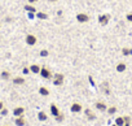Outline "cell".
Instances as JSON below:
<instances>
[{
	"label": "cell",
	"mask_w": 132,
	"mask_h": 126,
	"mask_svg": "<svg viewBox=\"0 0 132 126\" xmlns=\"http://www.w3.org/2000/svg\"><path fill=\"white\" fill-rule=\"evenodd\" d=\"M113 126H118V125H113Z\"/></svg>",
	"instance_id": "cell-32"
},
{
	"label": "cell",
	"mask_w": 132,
	"mask_h": 126,
	"mask_svg": "<svg viewBox=\"0 0 132 126\" xmlns=\"http://www.w3.org/2000/svg\"><path fill=\"white\" fill-rule=\"evenodd\" d=\"M124 126H131V125L129 123H124Z\"/></svg>",
	"instance_id": "cell-30"
},
{
	"label": "cell",
	"mask_w": 132,
	"mask_h": 126,
	"mask_svg": "<svg viewBox=\"0 0 132 126\" xmlns=\"http://www.w3.org/2000/svg\"><path fill=\"white\" fill-rule=\"evenodd\" d=\"M0 112H2V114H3V116H7V114H8V109H7V108H3Z\"/></svg>",
	"instance_id": "cell-26"
},
{
	"label": "cell",
	"mask_w": 132,
	"mask_h": 126,
	"mask_svg": "<svg viewBox=\"0 0 132 126\" xmlns=\"http://www.w3.org/2000/svg\"><path fill=\"white\" fill-rule=\"evenodd\" d=\"M56 121H58V122H61V121H63V114L62 113H60L57 117H56Z\"/></svg>",
	"instance_id": "cell-23"
},
{
	"label": "cell",
	"mask_w": 132,
	"mask_h": 126,
	"mask_svg": "<svg viewBox=\"0 0 132 126\" xmlns=\"http://www.w3.org/2000/svg\"><path fill=\"white\" fill-rule=\"evenodd\" d=\"M84 112H86V116H87V118H88V120H92V121H93V120H96V114H95L89 108H87Z\"/></svg>",
	"instance_id": "cell-11"
},
{
	"label": "cell",
	"mask_w": 132,
	"mask_h": 126,
	"mask_svg": "<svg viewBox=\"0 0 132 126\" xmlns=\"http://www.w3.org/2000/svg\"><path fill=\"white\" fill-rule=\"evenodd\" d=\"M40 69H42V68H40L38 64H32V65L30 66V72L34 73V74H39V73H40Z\"/></svg>",
	"instance_id": "cell-10"
},
{
	"label": "cell",
	"mask_w": 132,
	"mask_h": 126,
	"mask_svg": "<svg viewBox=\"0 0 132 126\" xmlns=\"http://www.w3.org/2000/svg\"><path fill=\"white\" fill-rule=\"evenodd\" d=\"M30 72V68H23V74H27Z\"/></svg>",
	"instance_id": "cell-27"
},
{
	"label": "cell",
	"mask_w": 132,
	"mask_h": 126,
	"mask_svg": "<svg viewBox=\"0 0 132 126\" xmlns=\"http://www.w3.org/2000/svg\"><path fill=\"white\" fill-rule=\"evenodd\" d=\"M2 78H3V79H5V81H7V79H9V78H11V73H9V72H7V70H3V72H2Z\"/></svg>",
	"instance_id": "cell-20"
},
{
	"label": "cell",
	"mask_w": 132,
	"mask_h": 126,
	"mask_svg": "<svg viewBox=\"0 0 132 126\" xmlns=\"http://www.w3.org/2000/svg\"><path fill=\"white\" fill-rule=\"evenodd\" d=\"M70 110H71L73 113H80V112L83 110V107H82L80 103H73L71 107H70Z\"/></svg>",
	"instance_id": "cell-4"
},
{
	"label": "cell",
	"mask_w": 132,
	"mask_h": 126,
	"mask_svg": "<svg viewBox=\"0 0 132 126\" xmlns=\"http://www.w3.org/2000/svg\"><path fill=\"white\" fill-rule=\"evenodd\" d=\"M77 21L80 22V24H86V22L89 21V16L86 14V13H79V14H77Z\"/></svg>",
	"instance_id": "cell-3"
},
{
	"label": "cell",
	"mask_w": 132,
	"mask_h": 126,
	"mask_svg": "<svg viewBox=\"0 0 132 126\" xmlns=\"http://www.w3.org/2000/svg\"><path fill=\"white\" fill-rule=\"evenodd\" d=\"M126 18H127L128 22H132V13H128V14L126 16Z\"/></svg>",
	"instance_id": "cell-25"
},
{
	"label": "cell",
	"mask_w": 132,
	"mask_h": 126,
	"mask_svg": "<svg viewBox=\"0 0 132 126\" xmlns=\"http://www.w3.org/2000/svg\"><path fill=\"white\" fill-rule=\"evenodd\" d=\"M44 79H51L53 76H52V72L47 68V66H42V69H40V73H39Z\"/></svg>",
	"instance_id": "cell-1"
},
{
	"label": "cell",
	"mask_w": 132,
	"mask_h": 126,
	"mask_svg": "<svg viewBox=\"0 0 132 126\" xmlns=\"http://www.w3.org/2000/svg\"><path fill=\"white\" fill-rule=\"evenodd\" d=\"M63 83V74L61 73H57L53 76V85L54 86H61Z\"/></svg>",
	"instance_id": "cell-2"
},
{
	"label": "cell",
	"mask_w": 132,
	"mask_h": 126,
	"mask_svg": "<svg viewBox=\"0 0 132 126\" xmlns=\"http://www.w3.org/2000/svg\"><path fill=\"white\" fill-rule=\"evenodd\" d=\"M26 43H27L29 46H35V44H36V36L32 35V34L26 35Z\"/></svg>",
	"instance_id": "cell-5"
},
{
	"label": "cell",
	"mask_w": 132,
	"mask_h": 126,
	"mask_svg": "<svg viewBox=\"0 0 132 126\" xmlns=\"http://www.w3.org/2000/svg\"><path fill=\"white\" fill-rule=\"evenodd\" d=\"M4 108V104H3V101H0V110H2Z\"/></svg>",
	"instance_id": "cell-29"
},
{
	"label": "cell",
	"mask_w": 132,
	"mask_h": 126,
	"mask_svg": "<svg viewBox=\"0 0 132 126\" xmlns=\"http://www.w3.org/2000/svg\"><path fill=\"white\" fill-rule=\"evenodd\" d=\"M95 105H96V108H97L98 110H101V112H105V110H108V108H106V104H105L104 101H97Z\"/></svg>",
	"instance_id": "cell-8"
},
{
	"label": "cell",
	"mask_w": 132,
	"mask_h": 126,
	"mask_svg": "<svg viewBox=\"0 0 132 126\" xmlns=\"http://www.w3.org/2000/svg\"><path fill=\"white\" fill-rule=\"evenodd\" d=\"M25 11H27L29 13H35L36 12V9H35V7H32V5H25Z\"/></svg>",
	"instance_id": "cell-19"
},
{
	"label": "cell",
	"mask_w": 132,
	"mask_h": 126,
	"mask_svg": "<svg viewBox=\"0 0 132 126\" xmlns=\"http://www.w3.org/2000/svg\"><path fill=\"white\" fill-rule=\"evenodd\" d=\"M51 113H52V116L57 117L61 112H60V109L57 108V105H56V104H51Z\"/></svg>",
	"instance_id": "cell-9"
},
{
	"label": "cell",
	"mask_w": 132,
	"mask_h": 126,
	"mask_svg": "<svg viewBox=\"0 0 132 126\" xmlns=\"http://www.w3.org/2000/svg\"><path fill=\"white\" fill-rule=\"evenodd\" d=\"M117 112V108L115 107H110V108H108V113L109 114H114Z\"/></svg>",
	"instance_id": "cell-22"
},
{
	"label": "cell",
	"mask_w": 132,
	"mask_h": 126,
	"mask_svg": "<svg viewBox=\"0 0 132 126\" xmlns=\"http://www.w3.org/2000/svg\"><path fill=\"white\" fill-rule=\"evenodd\" d=\"M38 118H39V121H45V120H47V113L43 112V110H40V112L38 113Z\"/></svg>",
	"instance_id": "cell-16"
},
{
	"label": "cell",
	"mask_w": 132,
	"mask_h": 126,
	"mask_svg": "<svg viewBox=\"0 0 132 126\" xmlns=\"http://www.w3.org/2000/svg\"><path fill=\"white\" fill-rule=\"evenodd\" d=\"M109 21H110V16H109V14H101V16L98 17V22H100L101 25H106Z\"/></svg>",
	"instance_id": "cell-6"
},
{
	"label": "cell",
	"mask_w": 132,
	"mask_h": 126,
	"mask_svg": "<svg viewBox=\"0 0 132 126\" xmlns=\"http://www.w3.org/2000/svg\"><path fill=\"white\" fill-rule=\"evenodd\" d=\"M27 2H29L30 4H34V3H36V2H39V0H27Z\"/></svg>",
	"instance_id": "cell-28"
},
{
	"label": "cell",
	"mask_w": 132,
	"mask_h": 126,
	"mask_svg": "<svg viewBox=\"0 0 132 126\" xmlns=\"http://www.w3.org/2000/svg\"><path fill=\"white\" fill-rule=\"evenodd\" d=\"M124 123H126L124 117H118V118L115 120V125H118V126H124Z\"/></svg>",
	"instance_id": "cell-17"
},
{
	"label": "cell",
	"mask_w": 132,
	"mask_h": 126,
	"mask_svg": "<svg viewBox=\"0 0 132 126\" xmlns=\"http://www.w3.org/2000/svg\"><path fill=\"white\" fill-rule=\"evenodd\" d=\"M49 2H52V3H54V2H56V0H49Z\"/></svg>",
	"instance_id": "cell-31"
},
{
	"label": "cell",
	"mask_w": 132,
	"mask_h": 126,
	"mask_svg": "<svg viewBox=\"0 0 132 126\" xmlns=\"http://www.w3.org/2000/svg\"><path fill=\"white\" fill-rule=\"evenodd\" d=\"M36 17H38L39 20H45V18H48V16H47L45 13H43V12H38V13H36Z\"/></svg>",
	"instance_id": "cell-21"
},
{
	"label": "cell",
	"mask_w": 132,
	"mask_h": 126,
	"mask_svg": "<svg viewBox=\"0 0 132 126\" xmlns=\"http://www.w3.org/2000/svg\"><path fill=\"white\" fill-rule=\"evenodd\" d=\"M14 122H16V125H17V126H25V123H26V121H25L23 116H21V117H17Z\"/></svg>",
	"instance_id": "cell-14"
},
{
	"label": "cell",
	"mask_w": 132,
	"mask_h": 126,
	"mask_svg": "<svg viewBox=\"0 0 132 126\" xmlns=\"http://www.w3.org/2000/svg\"><path fill=\"white\" fill-rule=\"evenodd\" d=\"M122 53H123L124 56H129V55H132V48L124 47V48H122Z\"/></svg>",
	"instance_id": "cell-18"
},
{
	"label": "cell",
	"mask_w": 132,
	"mask_h": 126,
	"mask_svg": "<svg viewBox=\"0 0 132 126\" xmlns=\"http://www.w3.org/2000/svg\"><path fill=\"white\" fill-rule=\"evenodd\" d=\"M23 113H25V108L23 107H17V108L13 109V114L16 117H21V116H23Z\"/></svg>",
	"instance_id": "cell-7"
},
{
	"label": "cell",
	"mask_w": 132,
	"mask_h": 126,
	"mask_svg": "<svg viewBox=\"0 0 132 126\" xmlns=\"http://www.w3.org/2000/svg\"><path fill=\"white\" fill-rule=\"evenodd\" d=\"M39 94H40L42 96H48V95H49V90H48L47 87L42 86V87H39Z\"/></svg>",
	"instance_id": "cell-13"
},
{
	"label": "cell",
	"mask_w": 132,
	"mask_h": 126,
	"mask_svg": "<svg viewBox=\"0 0 132 126\" xmlns=\"http://www.w3.org/2000/svg\"><path fill=\"white\" fill-rule=\"evenodd\" d=\"M126 69H127V65L124 64V62H119V64L117 65V72L118 73H123V72H126Z\"/></svg>",
	"instance_id": "cell-12"
},
{
	"label": "cell",
	"mask_w": 132,
	"mask_h": 126,
	"mask_svg": "<svg viewBox=\"0 0 132 126\" xmlns=\"http://www.w3.org/2000/svg\"><path fill=\"white\" fill-rule=\"evenodd\" d=\"M40 55H42L43 57H47V56H48V51H47V49H43V51L40 52Z\"/></svg>",
	"instance_id": "cell-24"
},
{
	"label": "cell",
	"mask_w": 132,
	"mask_h": 126,
	"mask_svg": "<svg viewBox=\"0 0 132 126\" xmlns=\"http://www.w3.org/2000/svg\"><path fill=\"white\" fill-rule=\"evenodd\" d=\"M4 126H8V125H4Z\"/></svg>",
	"instance_id": "cell-33"
},
{
	"label": "cell",
	"mask_w": 132,
	"mask_h": 126,
	"mask_svg": "<svg viewBox=\"0 0 132 126\" xmlns=\"http://www.w3.org/2000/svg\"><path fill=\"white\" fill-rule=\"evenodd\" d=\"M13 83L14 85H23L25 83V78H22V77H14L13 78Z\"/></svg>",
	"instance_id": "cell-15"
}]
</instances>
